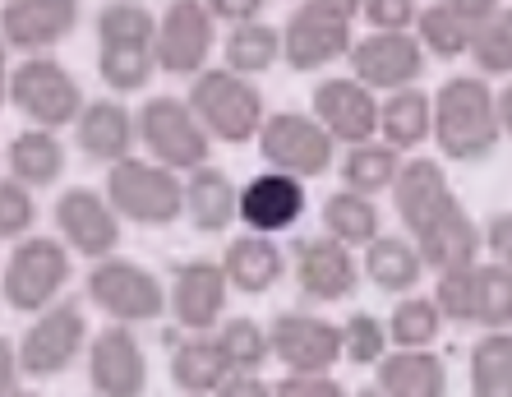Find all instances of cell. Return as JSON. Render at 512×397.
<instances>
[{"label": "cell", "mask_w": 512, "mask_h": 397, "mask_svg": "<svg viewBox=\"0 0 512 397\" xmlns=\"http://www.w3.org/2000/svg\"><path fill=\"white\" fill-rule=\"evenodd\" d=\"M503 139L499 93L485 74H453L434 93V139L443 162H485Z\"/></svg>", "instance_id": "obj_1"}, {"label": "cell", "mask_w": 512, "mask_h": 397, "mask_svg": "<svg viewBox=\"0 0 512 397\" xmlns=\"http://www.w3.org/2000/svg\"><path fill=\"white\" fill-rule=\"evenodd\" d=\"M97 74L116 97L143 93L157 79V14L143 0L97 10Z\"/></svg>", "instance_id": "obj_2"}, {"label": "cell", "mask_w": 512, "mask_h": 397, "mask_svg": "<svg viewBox=\"0 0 512 397\" xmlns=\"http://www.w3.org/2000/svg\"><path fill=\"white\" fill-rule=\"evenodd\" d=\"M185 102L194 107L203 130L213 134V144H231V148L254 144L263 121H268L259 84L245 79V74H236V70H227V65H222V70L208 65L203 74H194Z\"/></svg>", "instance_id": "obj_3"}, {"label": "cell", "mask_w": 512, "mask_h": 397, "mask_svg": "<svg viewBox=\"0 0 512 397\" xmlns=\"http://www.w3.org/2000/svg\"><path fill=\"white\" fill-rule=\"evenodd\" d=\"M70 245L60 241V236H37L28 231L24 241L10 245V259L0 268V296L10 305L14 314H28L33 319L37 310H47V305L60 301V291L70 282Z\"/></svg>", "instance_id": "obj_4"}, {"label": "cell", "mask_w": 512, "mask_h": 397, "mask_svg": "<svg viewBox=\"0 0 512 397\" xmlns=\"http://www.w3.org/2000/svg\"><path fill=\"white\" fill-rule=\"evenodd\" d=\"M107 199L120 213V222L134 227H171L185 213V176L153 157H125L107 167Z\"/></svg>", "instance_id": "obj_5"}, {"label": "cell", "mask_w": 512, "mask_h": 397, "mask_svg": "<svg viewBox=\"0 0 512 397\" xmlns=\"http://www.w3.org/2000/svg\"><path fill=\"white\" fill-rule=\"evenodd\" d=\"M134 116H139L143 157H153V162L180 171V176H190L194 167L213 162V134L203 130V121L194 116V107L185 97L157 93V97H148Z\"/></svg>", "instance_id": "obj_6"}, {"label": "cell", "mask_w": 512, "mask_h": 397, "mask_svg": "<svg viewBox=\"0 0 512 397\" xmlns=\"http://www.w3.org/2000/svg\"><path fill=\"white\" fill-rule=\"evenodd\" d=\"M84 88L56 56H24L10 74V107L24 116L28 125L42 130H74L79 111H84Z\"/></svg>", "instance_id": "obj_7"}, {"label": "cell", "mask_w": 512, "mask_h": 397, "mask_svg": "<svg viewBox=\"0 0 512 397\" xmlns=\"http://www.w3.org/2000/svg\"><path fill=\"white\" fill-rule=\"evenodd\" d=\"M84 296L107 314V324H153L167 314V282L157 273H148L143 264L134 259H97L88 268V282H84Z\"/></svg>", "instance_id": "obj_8"}, {"label": "cell", "mask_w": 512, "mask_h": 397, "mask_svg": "<svg viewBox=\"0 0 512 397\" xmlns=\"http://www.w3.org/2000/svg\"><path fill=\"white\" fill-rule=\"evenodd\" d=\"M88 351V310L74 296L37 310L19 337V370L28 379H56Z\"/></svg>", "instance_id": "obj_9"}, {"label": "cell", "mask_w": 512, "mask_h": 397, "mask_svg": "<svg viewBox=\"0 0 512 397\" xmlns=\"http://www.w3.org/2000/svg\"><path fill=\"white\" fill-rule=\"evenodd\" d=\"M254 148H259L263 167L291 171L300 181H319L337 167V139L314 121V111H273Z\"/></svg>", "instance_id": "obj_10"}, {"label": "cell", "mask_w": 512, "mask_h": 397, "mask_svg": "<svg viewBox=\"0 0 512 397\" xmlns=\"http://www.w3.org/2000/svg\"><path fill=\"white\" fill-rule=\"evenodd\" d=\"M356 47V24L333 14L323 0H300L282 28V61L296 74H319L333 61H346Z\"/></svg>", "instance_id": "obj_11"}, {"label": "cell", "mask_w": 512, "mask_h": 397, "mask_svg": "<svg viewBox=\"0 0 512 397\" xmlns=\"http://www.w3.org/2000/svg\"><path fill=\"white\" fill-rule=\"evenodd\" d=\"M217 47V19L203 0H171L157 14V74L194 79L208 70Z\"/></svg>", "instance_id": "obj_12"}, {"label": "cell", "mask_w": 512, "mask_h": 397, "mask_svg": "<svg viewBox=\"0 0 512 397\" xmlns=\"http://www.w3.org/2000/svg\"><path fill=\"white\" fill-rule=\"evenodd\" d=\"M291 273H296V287L305 291L314 305L351 301L360 287V277H365L356 250L333 241L328 231H319V236H296V241H291Z\"/></svg>", "instance_id": "obj_13"}, {"label": "cell", "mask_w": 512, "mask_h": 397, "mask_svg": "<svg viewBox=\"0 0 512 397\" xmlns=\"http://www.w3.org/2000/svg\"><path fill=\"white\" fill-rule=\"evenodd\" d=\"M231 282L222 259H185L167 277V314L185 333H213L227 319Z\"/></svg>", "instance_id": "obj_14"}, {"label": "cell", "mask_w": 512, "mask_h": 397, "mask_svg": "<svg viewBox=\"0 0 512 397\" xmlns=\"http://www.w3.org/2000/svg\"><path fill=\"white\" fill-rule=\"evenodd\" d=\"M56 236L70 245L79 259H107L120 250V213L111 208V199L102 190H88V185H70V190L56 194Z\"/></svg>", "instance_id": "obj_15"}, {"label": "cell", "mask_w": 512, "mask_h": 397, "mask_svg": "<svg viewBox=\"0 0 512 397\" xmlns=\"http://www.w3.org/2000/svg\"><path fill=\"white\" fill-rule=\"evenodd\" d=\"M268 342L286 374H328L342 361V324H328L310 310H282L268 324Z\"/></svg>", "instance_id": "obj_16"}, {"label": "cell", "mask_w": 512, "mask_h": 397, "mask_svg": "<svg viewBox=\"0 0 512 397\" xmlns=\"http://www.w3.org/2000/svg\"><path fill=\"white\" fill-rule=\"evenodd\" d=\"M310 111H314V121L346 148L379 139V93L360 84L356 74L319 79L310 97Z\"/></svg>", "instance_id": "obj_17"}, {"label": "cell", "mask_w": 512, "mask_h": 397, "mask_svg": "<svg viewBox=\"0 0 512 397\" xmlns=\"http://www.w3.org/2000/svg\"><path fill=\"white\" fill-rule=\"evenodd\" d=\"M425 47L416 33H365L346 56L351 74L374 93H397V88L420 84L425 74Z\"/></svg>", "instance_id": "obj_18"}, {"label": "cell", "mask_w": 512, "mask_h": 397, "mask_svg": "<svg viewBox=\"0 0 512 397\" xmlns=\"http://www.w3.org/2000/svg\"><path fill=\"white\" fill-rule=\"evenodd\" d=\"M310 208V190L291 171L263 167L240 185V227L254 236H286Z\"/></svg>", "instance_id": "obj_19"}, {"label": "cell", "mask_w": 512, "mask_h": 397, "mask_svg": "<svg viewBox=\"0 0 512 397\" xmlns=\"http://www.w3.org/2000/svg\"><path fill=\"white\" fill-rule=\"evenodd\" d=\"M88 384H93V397L148 393V356L130 324H107L97 337H88Z\"/></svg>", "instance_id": "obj_20"}, {"label": "cell", "mask_w": 512, "mask_h": 397, "mask_svg": "<svg viewBox=\"0 0 512 397\" xmlns=\"http://www.w3.org/2000/svg\"><path fill=\"white\" fill-rule=\"evenodd\" d=\"M84 0H5L0 5V37L10 51L47 56L79 28Z\"/></svg>", "instance_id": "obj_21"}, {"label": "cell", "mask_w": 512, "mask_h": 397, "mask_svg": "<svg viewBox=\"0 0 512 397\" xmlns=\"http://www.w3.org/2000/svg\"><path fill=\"white\" fill-rule=\"evenodd\" d=\"M411 241H416V250H420V259H425V268L443 273V268H466V264H476L480 227H476V217L466 213V204L457 199V194H443L439 204H434V208H429V213L416 222Z\"/></svg>", "instance_id": "obj_22"}, {"label": "cell", "mask_w": 512, "mask_h": 397, "mask_svg": "<svg viewBox=\"0 0 512 397\" xmlns=\"http://www.w3.org/2000/svg\"><path fill=\"white\" fill-rule=\"evenodd\" d=\"M74 144L97 167H116L139 148V116L125 107V97H93L74 121Z\"/></svg>", "instance_id": "obj_23"}, {"label": "cell", "mask_w": 512, "mask_h": 397, "mask_svg": "<svg viewBox=\"0 0 512 397\" xmlns=\"http://www.w3.org/2000/svg\"><path fill=\"white\" fill-rule=\"evenodd\" d=\"M185 217L199 236H222L240 222V185L222 167L203 162L185 176Z\"/></svg>", "instance_id": "obj_24"}, {"label": "cell", "mask_w": 512, "mask_h": 397, "mask_svg": "<svg viewBox=\"0 0 512 397\" xmlns=\"http://www.w3.org/2000/svg\"><path fill=\"white\" fill-rule=\"evenodd\" d=\"M360 273L370 287L388 291V296H411L425 277V259H420L411 231H379L360 254Z\"/></svg>", "instance_id": "obj_25"}, {"label": "cell", "mask_w": 512, "mask_h": 397, "mask_svg": "<svg viewBox=\"0 0 512 397\" xmlns=\"http://www.w3.org/2000/svg\"><path fill=\"white\" fill-rule=\"evenodd\" d=\"M286 259H291V254L277 245V236H254V231H245V236H236V241L227 245L222 268H227L231 291H240V296H268L286 277Z\"/></svg>", "instance_id": "obj_26"}, {"label": "cell", "mask_w": 512, "mask_h": 397, "mask_svg": "<svg viewBox=\"0 0 512 397\" xmlns=\"http://www.w3.org/2000/svg\"><path fill=\"white\" fill-rule=\"evenodd\" d=\"M65 144H60V130H42V125H28L5 144V171H10L19 185L28 190H47V185H60L65 176Z\"/></svg>", "instance_id": "obj_27"}, {"label": "cell", "mask_w": 512, "mask_h": 397, "mask_svg": "<svg viewBox=\"0 0 512 397\" xmlns=\"http://www.w3.org/2000/svg\"><path fill=\"white\" fill-rule=\"evenodd\" d=\"M379 139L397 153L429 144L434 139V93H425L420 84L397 88V93L379 97Z\"/></svg>", "instance_id": "obj_28"}, {"label": "cell", "mask_w": 512, "mask_h": 397, "mask_svg": "<svg viewBox=\"0 0 512 397\" xmlns=\"http://www.w3.org/2000/svg\"><path fill=\"white\" fill-rule=\"evenodd\" d=\"M374 384L383 397H448V370L434 351H402L393 347L374 365Z\"/></svg>", "instance_id": "obj_29"}, {"label": "cell", "mask_w": 512, "mask_h": 397, "mask_svg": "<svg viewBox=\"0 0 512 397\" xmlns=\"http://www.w3.org/2000/svg\"><path fill=\"white\" fill-rule=\"evenodd\" d=\"M388 194H393V208L402 217V231H416L420 217L439 204L443 194H453V185H448V171H443L439 157H406Z\"/></svg>", "instance_id": "obj_30"}, {"label": "cell", "mask_w": 512, "mask_h": 397, "mask_svg": "<svg viewBox=\"0 0 512 397\" xmlns=\"http://www.w3.org/2000/svg\"><path fill=\"white\" fill-rule=\"evenodd\" d=\"M227 374H231L227 356H222V347L208 333L190 337V342H180L171 351V384L185 397H213L217 388L227 384Z\"/></svg>", "instance_id": "obj_31"}, {"label": "cell", "mask_w": 512, "mask_h": 397, "mask_svg": "<svg viewBox=\"0 0 512 397\" xmlns=\"http://www.w3.org/2000/svg\"><path fill=\"white\" fill-rule=\"evenodd\" d=\"M319 222L323 231L333 236V241L351 245V250H365L383 231V217H379V204H374L370 194H356V190H337L323 199L319 208Z\"/></svg>", "instance_id": "obj_32"}, {"label": "cell", "mask_w": 512, "mask_h": 397, "mask_svg": "<svg viewBox=\"0 0 512 397\" xmlns=\"http://www.w3.org/2000/svg\"><path fill=\"white\" fill-rule=\"evenodd\" d=\"M222 61H227V70L245 74V79L268 74L277 61H282V28L263 24V19L236 24L227 37H222Z\"/></svg>", "instance_id": "obj_33"}, {"label": "cell", "mask_w": 512, "mask_h": 397, "mask_svg": "<svg viewBox=\"0 0 512 397\" xmlns=\"http://www.w3.org/2000/svg\"><path fill=\"white\" fill-rule=\"evenodd\" d=\"M397 167H402V153L397 148H388L383 139H370V144H356V148H346L342 157V185L346 190H356V194H383V190H393L397 181Z\"/></svg>", "instance_id": "obj_34"}, {"label": "cell", "mask_w": 512, "mask_h": 397, "mask_svg": "<svg viewBox=\"0 0 512 397\" xmlns=\"http://www.w3.org/2000/svg\"><path fill=\"white\" fill-rule=\"evenodd\" d=\"M471 397H512V333L476 337L471 347Z\"/></svg>", "instance_id": "obj_35"}, {"label": "cell", "mask_w": 512, "mask_h": 397, "mask_svg": "<svg viewBox=\"0 0 512 397\" xmlns=\"http://www.w3.org/2000/svg\"><path fill=\"white\" fill-rule=\"evenodd\" d=\"M411 33L420 37V47H425V56H434V61H462V56H471V28L457 19L443 0H434V5H420L416 14V28Z\"/></svg>", "instance_id": "obj_36"}, {"label": "cell", "mask_w": 512, "mask_h": 397, "mask_svg": "<svg viewBox=\"0 0 512 397\" xmlns=\"http://www.w3.org/2000/svg\"><path fill=\"white\" fill-rule=\"evenodd\" d=\"M439 328H443V314L434 305V296H397L393 314H388V337L393 347L402 351H429L439 342Z\"/></svg>", "instance_id": "obj_37"}, {"label": "cell", "mask_w": 512, "mask_h": 397, "mask_svg": "<svg viewBox=\"0 0 512 397\" xmlns=\"http://www.w3.org/2000/svg\"><path fill=\"white\" fill-rule=\"evenodd\" d=\"M471 324L485 328V333L512 328V268L508 264H476Z\"/></svg>", "instance_id": "obj_38"}, {"label": "cell", "mask_w": 512, "mask_h": 397, "mask_svg": "<svg viewBox=\"0 0 512 397\" xmlns=\"http://www.w3.org/2000/svg\"><path fill=\"white\" fill-rule=\"evenodd\" d=\"M213 342L222 347V356H227L231 370H263V365L273 361V342H268V324H254V319H245V314H236V319H222V324L213 328Z\"/></svg>", "instance_id": "obj_39"}, {"label": "cell", "mask_w": 512, "mask_h": 397, "mask_svg": "<svg viewBox=\"0 0 512 397\" xmlns=\"http://www.w3.org/2000/svg\"><path fill=\"white\" fill-rule=\"evenodd\" d=\"M388 351H393L388 319H379V314H370V310H356L342 324V361H351V365H379Z\"/></svg>", "instance_id": "obj_40"}, {"label": "cell", "mask_w": 512, "mask_h": 397, "mask_svg": "<svg viewBox=\"0 0 512 397\" xmlns=\"http://www.w3.org/2000/svg\"><path fill=\"white\" fill-rule=\"evenodd\" d=\"M471 61H476V74H512V5H503L485 28H476Z\"/></svg>", "instance_id": "obj_41"}, {"label": "cell", "mask_w": 512, "mask_h": 397, "mask_svg": "<svg viewBox=\"0 0 512 397\" xmlns=\"http://www.w3.org/2000/svg\"><path fill=\"white\" fill-rule=\"evenodd\" d=\"M434 305H439L443 324H462L471 328V296H476V264L466 268H443L434 273Z\"/></svg>", "instance_id": "obj_42"}, {"label": "cell", "mask_w": 512, "mask_h": 397, "mask_svg": "<svg viewBox=\"0 0 512 397\" xmlns=\"http://www.w3.org/2000/svg\"><path fill=\"white\" fill-rule=\"evenodd\" d=\"M37 222V204L33 190L19 185L14 176H0V241H24Z\"/></svg>", "instance_id": "obj_43"}, {"label": "cell", "mask_w": 512, "mask_h": 397, "mask_svg": "<svg viewBox=\"0 0 512 397\" xmlns=\"http://www.w3.org/2000/svg\"><path fill=\"white\" fill-rule=\"evenodd\" d=\"M420 14V0H365L360 19L370 24V33H411Z\"/></svg>", "instance_id": "obj_44"}, {"label": "cell", "mask_w": 512, "mask_h": 397, "mask_svg": "<svg viewBox=\"0 0 512 397\" xmlns=\"http://www.w3.org/2000/svg\"><path fill=\"white\" fill-rule=\"evenodd\" d=\"M273 397H351L333 374H286L273 384Z\"/></svg>", "instance_id": "obj_45"}, {"label": "cell", "mask_w": 512, "mask_h": 397, "mask_svg": "<svg viewBox=\"0 0 512 397\" xmlns=\"http://www.w3.org/2000/svg\"><path fill=\"white\" fill-rule=\"evenodd\" d=\"M480 245L489 250L494 264L512 268V213H489L485 227H480Z\"/></svg>", "instance_id": "obj_46"}, {"label": "cell", "mask_w": 512, "mask_h": 397, "mask_svg": "<svg viewBox=\"0 0 512 397\" xmlns=\"http://www.w3.org/2000/svg\"><path fill=\"white\" fill-rule=\"evenodd\" d=\"M203 5H208V14H213L217 24L236 28V24H254L268 0H203Z\"/></svg>", "instance_id": "obj_47"}, {"label": "cell", "mask_w": 512, "mask_h": 397, "mask_svg": "<svg viewBox=\"0 0 512 397\" xmlns=\"http://www.w3.org/2000/svg\"><path fill=\"white\" fill-rule=\"evenodd\" d=\"M213 397H273V384H268V379H263L259 370H231L227 374V384L217 388Z\"/></svg>", "instance_id": "obj_48"}, {"label": "cell", "mask_w": 512, "mask_h": 397, "mask_svg": "<svg viewBox=\"0 0 512 397\" xmlns=\"http://www.w3.org/2000/svg\"><path fill=\"white\" fill-rule=\"evenodd\" d=\"M443 5H448V10H453L457 19L471 28V33H476V28H485L489 19L503 10V0H443Z\"/></svg>", "instance_id": "obj_49"}, {"label": "cell", "mask_w": 512, "mask_h": 397, "mask_svg": "<svg viewBox=\"0 0 512 397\" xmlns=\"http://www.w3.org/2000/svg\"><path fill=\"white\" fill-rule=\"evenodd\" d=\"M19 342H10V337H0V397H10L14 388H19Z\"/></svg>", "instance_id": "obj_50"}, {"label": "cell", "mask_w": 512, "mask_h": 397, "mask_svg": "<svg viewBox=\"0 0 512 397\" xmlns=\"http://www.w3.org/2000/svg\"><path fill=\"white\" fill-rule=\"evenodd\" d=\"M10 74H14V65H10V47H5V37H0V107L10 102Z\"/></svg>", "instance_id": "obj_51"}, {"label": "cell", "mask_w": 512, "mask_h": 397, "mask_svg": "<svg viewBox=\"0 0 512 397\" xmlns=\"http://www.w3.org/2000/svg\"><path fill=\"white\" fill-rule=\"evenodd\" d=\"M499 125H503V134L512 139V79L499 88Z\"/></svg>", "instance_id": "obj_52"}, {"label": "cell", "mask_w": 512, "mask_h": 397, "mask_svg": "<svg viewBox=\"0 0 512 397\" xmlns=\"http://www.w3.org/2000/svg\"><path fill=\"white\" fill-rule=\"evenodd\" d=\"M323 5H328L333 14H342V19H351V24H356L360 10H365V0H323Z\"/></svg>", "instance_id": "obj_53"}, {"label": "cell", "mask_w": 512, "mask_h": 397, "mask_svg": "<svg viewBox=\"0 0 512 397\" xmlns=\"http://www.w3.org/2000/svg\"><path fill=\"white\" fill-rule=\"evenodd\" d=\"M351 397H383V393H379V384H370V388H356Z\"/></svg>", "instance_id": "obj_54"}, {"label": "cell", "mask_w": 512, "mask_h": 397, "mask_svg": "<svg viewBox=\"0 0 512 397\" xmlns=\"http://www.w3.org/2000/svg\"><path fill=\"white\" fill-rule=\"evenodd\" d=\"M10 397H42V393H33V388H14Z\"/></svg>", "instance_id": "obj_55"}, {"label": "cell", "mask_w": 512, "mask_h": 397, "mask_svg": "<svg viewBox=\"0 0 512 397\" xmlns=\"http://www.w3.org/2000/svg\"><path fill=\"white\" fill-rule=\"evenodd\" d=\"M0 5H5V0H0Z\"/></svg>", "instance_id": "obj_56"}]
</instances>
